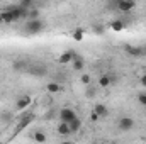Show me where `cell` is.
Here are the masks:
<instances>
[{"instance_id":"obj_1","label":"cell","mask_w":146,"mask_h":144,"mask_svg":"<svg viewBox=\"0 0 146 144\" xmlns=\"http://www.w3.org/2000/svg\"><path fill=\"white\" fill-rule=\"evenodd\" d=\"M110 7H114L117 12L121 14H129L131 10L136 9V2L134 0H117L114 3H110Z\"/></svg>"},{"instance_id":"obj_2","label":"cell","mask_w":146,"mask_h":144,"mask_svg":"<svg viewBox=\"0 0 146 144\" xmlns=\"http://www.w3.org/2000/svg\"><path fill=\"white\" fill-rule=\"evenodd\" d=\"M44 27H46V24H44L41 19H36V20H27L26 26H24V31H26L27 34H33V36H34V34L42 32Z\"/></svg>"},{"instance_id":"obj_3","label":"cell","mask_w":146,"mask_h":144,"mask_svg":"<svg viewBox=\"0 0 146 144\" xmlns=\"http://www.w3.org/2000/svg\"><path fill=\"white\" fill-rule=\"evenodd\" d=\"M58 119H60V122H65V124H70L72 120L76 119V112L70 107H65V108H60V112H58Z\"/></svg>"},{"instance_id":"obj_4","label":"cell","mask_w":146,"mask_h":144,"mask_svg":"<svg viewBox=\"0 0 146 144\" xmlns=\"http://www.w3.org/2000/svg\"><path fill=\"white\" fill-rule=\"evenodd\" d=\"M124 51H126L129 56H133V58H143V56H146V48H143V46H131V44H126V46H124Z\"/></svg>"},{"instance_id":"obj_5","label":"cell","mask_w":146,"mask_h":144,"mask_svg":"<svg viewBox=\"0 0 146 144\" xmlns=\"http://www.w3.org/2000/svg\"><path fill=\"white\" fill-rule=\"evenodd\" d=\"M80 54L76 53V51H73V49H66V51H63L60 56H58V63L60 65H68V63H72L73 59H76Z\"/></svg>"},{"instance_id":"obj_6","label":"cell","mask_w":146,"mask_h":144,"mask_svg":"<svg viewBox=\"0 0 146 144\" xmlns=\"http://www.w3.org/2000/svg\"><path fill=\"white\" fill-rule=\"evenodd\" d=\"M117 127H119L122 132H127V131H131V129L134 127V119H133V117H127V115H124V117H121V119H119V122H117Z\"/></svg>"},{"instance_id":"obj_7","label":"cell","mask_w":146,"mask_h":144,"mask_svg":"<svg viewBox=\"0 0 146 144\" xmlns=\"http://www.w3.org/2000/svg\"><path fill=\"white\" fill-rule=\"evenodd\" d=\"M31 104H33V97H31V95H21V97L17 98V102H15V108L21 112V110L29 108Z\"/></svg>"},{"instance_id":"obj_8","label":"cell","mask_w":146,"mask_h":144,"mask_svg":"<svg viewBox=\"0 0 146 144\" xmlns=\"http://www.w3.org/2000/svg\"><path fill=\"white\" fill-rule=\"evenodd\" d=\"M46 92L51 93V95L61 93V92H63V85H61V83H56V81H49V83H46Z\"/></svg>"},{"instance_id":"obj_9","label":"cell","mask_w":146,"mask_h":144,"mask_svg":"<svg viewBox=\"0 0 146 144\" xmlns=\"http://www.w3.org/2000/svg\"><path fill=\"white\" fill-rule=\"evenodd\" d=\"M94 112H95L100 119H104V117H107V115H109V108L106 107L104 104H97V105L94 107Z\"/></svg>"},{"instance_id":"obj_10","label":"cell","mask_w":146,"mask_h":144,"mask_svg":"<svg viewBox=\"0 0 146 144\" xmlns=\"http://www.w3.org/2000/svg\"><path fill=\"white\" fill-rule=\"evenodd\" d=\"M31 137H33V141H36L37 144H44L46 141H48V136H46L42 131H36V132H33Z\"/></svg>"},{"instance_id":"obj_11","label":"cell","mask_w":146,"mask_h":144,"mask_svg":"<svg viewBox=\"0 0 146 144\" xmlns=\"http://www.w3.org/2000/svg\"><path fill=\"white\" fill-rule=\"evenodd\" d=\"M124 27H126V24H124V20H122V19H114V20L110 22V29H112V31H115V32H121Z\"/></svg>"},{"instance_id":"obj_12","label":"cell","mask_w":146,"mask_h":144,"mask_svg":"<svg viewBox=\"0 0 146 144\" xmlns=\"http://www.w3.org/2000/svg\"><path fill=\"white\" fill-rule=\"evenodd\" d=\"M56 131H58V134L60 136H63V137H66V136H70L72 132H70V126L68 124H65V122H60L58 124V127H56Z\"/></svg>"},{"instance_id":"obj_13","label":"cell","mask_w":146,"mask_h":144,"mask_svg":"<svg viewBox=\"0 0 146 144\" xmlns=\"http://www.w3.org/2000/svg\"><path fill=\"white\" fill-rule=\"evenodd\" d=\"M110 83H114V78L109 76V75H102V76L99 78V87H100V88H107Z\"/></svg>"},{"instance_id":"obj_14","label":"cell","mask_w":146,"mask_h":144,"mask_svg":"<svg viewBox=\"0 0 146 144\" xmlns=\"http://www.w3.org/2000/svg\"><path fill=\"white\" fill-rule=\"evenodd\" d=\"M72 66H73L75 71H82V70L85 68V59H83L82 56H78L76 59H73L72 61Z\"/></svg>"},{"instance_id":"obj_15","label":"cell","mask_w":146,"mask_h":144,"mask_svg":"<svg viewBox=\"0 0 146 144\" xmlns=\"http://www.w3.org/2000/svg\"><path fill=\"white\" fill-rule=\"evenodd\" d=\"M68 126H70V132H72V134H76V132H80V129H82V120L76 117V119L72 120Z\"/></svg>"},{"instance_id":"obj_16","label":"cell","mask_w":146,"mask_h":144,"mask_svg":"<svg viewBox=\"0 0 146 144\" xmlns=\"http://www.w3.org/2000/svg\"><path fill=\"white\" fill-rule=\"evenodd\" d=\"M2 22H3V24H12V22H14L12 14H10L9 10H5V9H2Z\"/></svg>"},{"instance_id":"obj_17","label":"cell","mask_w":146,"mask_h":144,"mask_svg":"<svg viewBox=\"0 0 146 144\" xmlns=\"http://www.w3.org/2000/svg\"><path fill=\"white\" fill-rule=\"evenodd\" d=\"M73 41H83V36H85V31L82 29V27H76L75 31H73Z\"/></svg>"},{"instance_id":"obj_18","label":"cell","mask_w":146,"mask_h":144,"mask_svg":"<svg viewBox=\"0 0 146 144\" xmlns=\"http://www.w3.org/2000/svg\"><path fill=\"white\" fill-rule=\"evenodd\" d=\"M80 81H82V85L90 87V83H92V76H90V75H87V73H83V75L80 76Z\"/></svg>"},{"instance_id":"obj_19","label":"cell","mask_w":146,"mask_h":144,"mask_svg":"<svg viewBox=\"0 0 146 144\" xmlns=\"http://www.w3.org/2000/svg\"><path fill=\"white\" fill-rule=\"evenodd\" d=\"M36 19H39V10H37V9L29 10V12H27V20H36Z\"/></svg>"},{"instance_id":"obj_20","label":"cell","mask_w":146,"mask_h":144,"mask_svg":"<svg viewBox=\"0 0 146 144\" xmlns=\"http://www.w3.org/2000/svg\"><path fill=\"white\" fill-rule=\"evenodd\" d=\"M138 102H139L143 107H146V92H143V93L138 95Z\"/></svg>"},{"instance_id":"obj_21","label":"cell","mask_w":146,"mask_h":144,"mask_svg":"<svg viewBox=\"0 0 146 144\" xmlns=\"http://www.w3.org/2000/svg\"><path fill=\"white\" fill-rule=\"evenodd\" d=\"M85 95H87L88 98H92V97H95V88H92V87H88V88H87V92H85Z\"/></svg>"},{"instance_id":"obj_22","label":"cell","mask_w":146,"mask_h":144,"mask_svg":"<svg viewBox=\"0 0 146 144\" xmlns=\"http://www.w3.org/2000/svg\"><path fill=\"white\" fill-rule=\"evenodd\" d=\"M90 120H92V122H99V120H100V117H99V115L92 110V114H90Z\"/></svg>"},{"instance_id":"obj_23","label":"cell","mask_w":146,"mask_h":144,"mask_svg":"<svg viewBox=\"0 0 146 144\" xmlns=\"http://www.w3.org/2000/svg\"><path fill=\"white\" fill-rule=\"evenodd\" d=\"M94 31H95V34H104V27L102 26H94Z\"/></svg>"},{"instance_id":"obj_24","label":"cell","mask_w":146,"mask_h":144,"mask_svg":"<svg viewBox=\"0 0 146 144\" xmlns=\"http://www.w3.org/2000/svg\"><path fill=\"white\" fill-rule=\"evenodd\" d=\"M139 83H141L143 87H146V73H143V75H141V78H139Z\"/></svg>"},{"instance_id":"obj_25","label":"cell","mask_w":146,"mask_h":144,"mask_svg":"<svg viewBox=\"0 0 146 144\" xmlns=\"http://www.w3.org/2000/svg\"><path fill=\"white\" fill-rule=\"evenodd\" d=\"M0 24H3V22H2V9H0Z\"/></svg>"},{"instance_id":"obj_26","label":"cell","mask_w":146,"mask_h":144,"mask_svg":"<svg viewBox=\"0 0 146 144\" xmlns=\"http://www.w3.org/2000/svg\"><path fill=\"white\" fill-rule=\"evenodd\" d=\"M61 144H72V143L70 141H65V143H61Z\"/></svg>"},{"instance_id":"obj_27","label":"cell","mask_w":146,"mask_h":144,"mask_svg":"<svg viewBox=\"0 0 146 144\" xmlns=\"http://www.w3.org/2000/svg\"><path fill=\"white\" fill-rule=\"evenodd\" d=\"M99 144H106V143H99Z\"/></svg>"},{"instance_id":"obj_28","label":"cell","mask_w":146,"mask_h":144,"mask_svg":"<svg viewBox=\"0 0 146 144\" xmlns=\"http://www.w3.org/2000/svg\"><path fill=\"white\" fill-rule=\"evenodd\" d=\"M0 144H3V143H2V141H0Z\"/></svg>"}]
</instances>
